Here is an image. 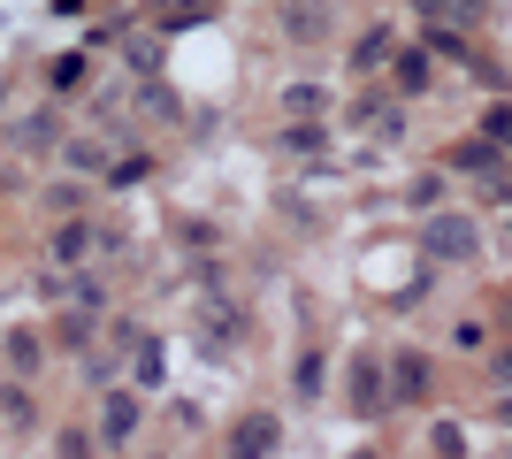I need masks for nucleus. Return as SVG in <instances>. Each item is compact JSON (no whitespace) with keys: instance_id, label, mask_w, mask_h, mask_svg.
Listing matches in <instances>:
<instances>
[{"instance_id":"nucleus-1","label":"nucleus","mask_w":512,"mask_h":459,"mask_svg":"<svg viewBox=\"0 0 512 459\" xmlns=\"http://www.w3.org/2000/svg\"><path fill=\"white\" fill-rule=\"evenodd\" d=\"M421 245H428V261H474L482 253V230H474L467 215H428V230H421Z\"/></svg>"},{"instance_id":"nucleus-2","label":"nucleus","mask_w":512,"mask_h":459,"mask_svg":"<svg viewBox=\"0 0 512 459\" xmlns=\"http://www.w3.org/2000/svg\"><path fill=\"white\" fill-rule=\"evenodd\" d=\"M428 398V360L421 352H398L390 360V406H421Z\"/></svg>"},{"instance_id":"nucleus-3","label":"nucleus","mask_w":512,"mask_h":459,"mask_svg":"<svg viewBox=\"0 0 512 459\" xmlns=\"http://www.w3.org/2000/svg\"><path fill=\"white\" fill-rule=\"evenodd\" d=\"M276 452V414H245L230 429V459H268Z\"/></svg>"},{"instance_id":"nucleus-4","label":"nucleus","mask_w":512,"mask_h":459,"mask_svg":"<svg viewBox=\"0 0 512 459\" xmlns=\"http://www.w3.org/2000/svg\"><path fill=\"white\" fill-rule=\"evenodd\" d=\"M352 406H360V414H383V406H390V368L352 360Z\"/></svg>"},{"instance_id":"nucleus-5","label":"nucleus","mask_w":512,"mask_h":459,"mask_svg":"<svg viewBox=\"0 0 512 459\" xmlns=\"http://www.w3.org/2000/svg\"><path fill=\"white\" fill-rule=\"evenodd\" d=\"M413 8H421L436 31H474V23H482V0H413Z\"/></svg>"},{"instance_id":"nucleus-6","label":"nucleus","mask_w":512,"mask_h":459,"mask_svg":"<svg viewBox=\"0 0 512 459\" xmlns=\"http://www.w3.org/2000/svg\"><path fill=\"white\" fill-rule=\"evenodd\" d=\"M283 31H291V39H321V31H329L321 0H283Z\"/></svg>"},{"instance_id":"nucleus-7","label":"nucleus","mask_w":512,"mask_h":459,"mask_svg":"<svg viewBox=\"0 0 512 459\" xmlns=\"http://www.w3.org/2000/svg\"><path fill=\"white\" fill-rule=\"evenodd\" d=\"M428 85H436V62H428V54H398V92H406V100H421Z\"/></svg>"},{"instance_id":"nucleus-8","label":"nucleus","mask_w":512,"mask_h":459,"mask_svg":"<svg viewBox=\"0 0 512 459\" xmlns=\"http://www.w3.org/2000/svg\"><path fill=\"white\" fill-rule=\"evenodd\" d=\"M130 429H138V406H130V398H107V437L123 444Z\"/></svg>"},{"instance_id":"nucleus-9","label":"nucleus","mask_w":512,"mask_h":459,"mask_svg":"<svg viewBox=\"0 0 512 459\" xmlns=\"http://www.w3.org/2000/svg\"><path fill=\"white\" fill-rule=\"evenodd\" d=\"M321 138H329L321 123H291V131H283V146H291V153H321Z\"/></svg>"},{"instance_id":"nucleus-10","label":"nucleus","mask_w":512,"mask_h":459,"mask_svg":"<svg viewBox=\"0 0 512 459\" xmlns=\"http://www.w3.org/2000/svg\"><path fill=\"white\" fill-rule=\"evenodd\" d=\"M482 138H490V146H497V153H512V108H497V115H490V123H482Z\"/></svg>"},{"instance_id":"nucleus-11","label":"nucleus","mask_w":512,"mask_h":459,"mask_svg":"<svg viewBox=\"0 0 512 459\" xmlns=\"http://www.w3.org/2000/svg\"><path fill=\"white\" fill-rule=\"evenodd\" d=\"M92 253V230H62V245H54V261H85Z\"/></svg>"},{"instance_id":"nucleus-12","label":"nucleus","mask_w":512,"mask_h":459,"mask_svg":"<svg viewBox=\"0 0 512 459\" xmlns=\"http://www.w3.org/2000/svg\"><path fill=\"white\" fill-rule=\"evenodd\" d=\"M383 54H390V31H367V39H360V54H352V62L367 69V62H383Z\"/></svg>"},{"instance_id":"nucleus-13","label":"nucleus","mask_w":512,"mask_h":459,"mask_svg":"<svg viewBox=\"0 0 512 459\" xmlns=\"http://www.w3.org/2000/svg\"><path fill=\"white\" fill-rule=\"evenodd\" d=\"M321 391V352H306V360H299V398H314Z\"/></svg>"},{"instance_id":"nucleus-14","label":"nucleus","mask_w":512,"mask_h":459,"mask_svg":"<svg viewBox=\"0 0 512 459\" xmlns=\"http://www.w3.org/2000/svg\"><path fill=\"white\" fill-rule=\"evenodd\" d=\"M85 85V62H54V92H77Z\"/></svg>"}]
</instances>
